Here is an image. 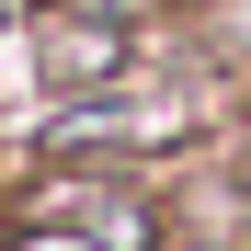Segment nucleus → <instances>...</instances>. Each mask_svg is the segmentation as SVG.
<instances>
[{
    "label": "nucleus",
    "mask_w": 251,
    "mask_h": 251,
    "mask_svg": "<svg viewBox=\"0 0 251 251\" xmlns=\"http://www.w3.org/2000/svg\"><path fill=\"white\" fill-rule=\"evenodd\" d=\"M114 69H126V34H114V23H69L46 80H57V92H92V80H114Z\"/></svg>",
    "instance_id": "f257e3e1"
},
{
    "label": "nucleus",
    "mask_w": 251,
    "mask_h": 251,
    "mask_svg": "<svg viewBox=\"0 0 251 251\" xmlns=\"http://www.w3.org/2000/svg\"><path fill=\"white\" fill-rule=\"evenodd\" d=\"M0 12H12V0H0Z\"/></svg>",
    "instance_id": "f03ea898"
}]
</instances>
